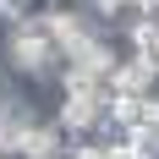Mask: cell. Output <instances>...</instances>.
<instances>
[{"label":"cell","mask_w":159,"mask_h":159,"mask_svg":"<svg viewBox=\"0 0 159 159\" xmlns=\"http://www.w3.org/2000/svg\"><path fill=\"white\" fill-rule=\"evenodd\" d=\"M115 61H121V44H115V39H77V44L61 55V66L77 71V77H110Z\"/></svg>","instance_id":"cell-2"},{"label":"cell","mask_w":159,"mask_h":159,"mask_svg":"<svg viewBox=\"0 0 159 159\" xmlns=\"http://www.w3.org/2000/svg\"><path fill=\"white\" fill-rule=\"evenodd\" d=\"M49 121L61 126V137H93V126L104 121V110H99L93 93H61V104H55Z\"/></svg>","instance_id":"cell-3"},{"label":"cell","mask_w":159,"mask_h":159,"mask_svg":"<svg viewBox=\"0 0 159 159\" xmlns=\"http://www.w3.org/2000/svg\"><path fill=\"white\" fill-rule=\"evenodd\" d=\"M110 77H115V88H121L126 99H143V93H159V77H154V66H148V61H137V55H121Z\"/></svg>","instance_id":"cell-5"},{"label":"cell","mask_w":159,"mask_h":159,"mask_svg":"<svg viewBox=\"0 0 159 159\" xmlns=\"http://www.w3.org/2000/svg\"><path fill=\"white\" fill-rule=\"evenodd\" d=\"M137 126H159V93H143L137 99ZM132 126V132H137Z\"/></svg>","instance_id":"cell-8"},{"label":"cell","mask_w":159,"mask_h":159,"mask_svg":"<svg viewBox=\"0 0 159 159\" xmlns=\"http://www.w3.org/2000/svg\"><path fill=\"white\" fill-rule=\"evenodd\" d=\"M143 11H159V0H143Z\"/></svg>","instance_id":"cell-9"},{"label":"cell","mask_w":159,"mask_h":159,"mask_svg":"<svg viewBox=\"0 0 159 159\" xmlns=\"http://www.w3.org/2000/svg\"><path fill=\"white\" fill-rule=\"evenodd\" d=\"M39 121H44V115H39V104H33V99L22 93V99L11 104V110L0 115V159H16V154H22V137H28V132L39 126Z\"/></svg>","instance_id":"cell-4"},{"label":"cell","mask_w":159,"mask_h":159,"mask_svg":"<svg viewBox=\"0 0 159 159\" xmlns=\"http://www.w3.org/2000/svg\"><path fill=\"white\" fill-rule=\"evenodd\" d=\"M0 55H6V71H11L16 82H49L55 66H61V49L49 44L44 16H22V22H11Z\"/></svg>","instance_id":"cell-1"},{"label":"cell","mask_w":159,"mask_h":159,"mask_svg":"<svg viewBox=\"0 0 159 159\" xmlns=\"http://www.w3.org/2000/svg\"><path fill=\"white\" fill-rule=\"evenodd\" d=\"M49 6H61V0H0V28H11L22 16H44Z\"/></svg>","instance_id":"cell-7"},{"label":"cell","mask_w":159,"mask_h":159,"mask_svg":"<svg viewBox=\"0 0 159 159\" xmlns=\"http://www.w3.org/2000/svg\"><path fill=\"white\" fill-rule=\"evenodd\" d=\"M55 154H66V137H61V126L44 115V121L22 137V154H16V159H55Z\"/></svg>","instance_id":"cell-6"}]
</instances>
